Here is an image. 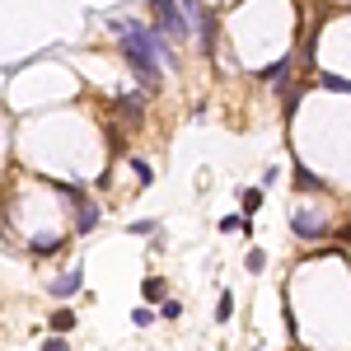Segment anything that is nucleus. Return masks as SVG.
I'll return each instance as SVG.
<instances>
[{
    "label": "nucleus",
    "instance_id": "obj_1",
    "mask_svg": "<svg viewBox=\"0 0 351 351\" xmlns=\"http://www.w3.org/2000/svg\"><path fill=\"white\" fill-rule=\"evenodd\" d=\"M112 33L122 38V56H127L132 75L145 84V94L160 89V61L169 56L164 52V38L150 33L145 24H136V19H112ZM169 61H173V56H169Z\"/></svg>",
    "mask_w": 351,
    "mask_h": 351
},
{
    "label": "nucleus",
    "instance_id": "obj_2",
    "mask_svg": "<svg viewBox=\"0 0 351 351\" xmlns=\"http://www.w3.org/2000/svg\"><path fill=\"white\" fill-rule=\"evenodd\" d=\"M150 5H155V14H160V28L173 43H183L192 33V19H188V10H178V0H150Z\"/></svg>",
    "mask_w": 351,
    "mask_h": 351
},
{
    "label": "nucleus",
    "instance_id": "obj_3",
    "mask_svg": "<svg viewBox=\"0 0 351 351\" xmlns=\"http://www.w3.org/2000/svg\"><path fill=\"white\" fill-rule=\"evenodd\" d=\"M291 225H295L300 239H324V234H328V225L319 216H309L304 206H295V211H291Z\"/></svg>",
    "mask_w": 351,
    "mask_h": 351
},
{
    "label": "nucleus",
    "instance_id": "obj_4",
    "mask_svg": "<svg viewBox=\"0 0 351 351\" xmlns=\"http://www.w3.org/2000/svg\"><path fill=\"white\" fill-rule=\"evenodd\" d=\"M80 286H84L80 271H66V276H56V281H52V295H56V300H66V295H75Z\"/></svg>",
    "mask_w": 351,
    "mask_h": 351
},
{
    "label": "nucleus",
    "instance_id": "obj_5",
    "mask_svg": "<svg viewBox=\"0 0 351 351\" xmlns=\"http://www.w3.org/2000/svg\"><path fill=\"white\" fill-rule=\"evenodd\" d=\"M291 66H295V61H291V56H281L276 66L263 71V80H267V84H286V80H291Z\"/></svg>",
    "mask_w": 351,
    "mask_h": 351
},
{
    "label": "nucleus",
    "instance_id": "obj_6",
    "mask_svg": "<svg viewBox=\"0 0 351 351\" xmlns=\"http://www.w3.org/2000/svg\"><path fill=\"white\" fill-rule=\"evenodd\" d=\"M117 112H127V117H132V122H141V94H117Z\"/></svg>",
    "mask_w": 351,
    "mask_h": 351
},
{
    "label": "nucleus",
    "instance_id": "obj_7",
    "mask_svg": "<svg viewBox=\"0 0 351 351\" xmlns=\"http://www.w3.org/2000/svg\"><path fill=\"white\" fill-rule=\"evenodd\" d=\"M99 220H104V211H99L94 202H80V234H89V230H94Z\"/></svg>",
    "mask_w": 351,
    "mask_h": 351
},
{
    "label": "nucleus",
    "instance_id": "obj_8",
    "mask_svg": "<svg viewBox=\"0 0 351 351\" xmlns=\"http://www.w3.org/2000/svg\"><path fill=\"white\" fill-rule=\"evenodd\" d=\"M239 206H243V216H253V211L263 206V188H243L239 192Z\"/></svg>",
    "mask_w": 351,
    "mask_h": 351
},
{
    "label": "nucleus",
    "instance_id": "obj_9",
    "mask_svg": "<svg viewBox=\"0 0 351 351\" xmlns=\"http://www.w3.org/2000/svg\"><path fill=\"white\" fill-rule=\"evenodd\" d=\"M28 248H33V253L43 258V253H56V248H61V239H56V234H38V239L28 243Z\"/></svg>",
    "mask_w": 351,
    "mask_h": 351
},
{
    "label": "nucleus",
    "instance_id": "obj_10",
    "mask_svg": "<svg viewBox=\"0 0 351 351\" xmlns=\"http://www.w3.org/2000/svg\"><path fill=\"white\" fill-rule=\"evenodd\" d=\"M71 328H75V314L56 309V314H52V332H71Z\"/></svg>",
    "mask_w": 351,
    "mask_h": 351
},
{
    "label": "nucleus",
    "instance_id": "obj_11",
    "mask_svg": "<svg viewBox=\"0 0 351 351\" xmlns=\"http://www.w3.org/2000/svg\"><path fill=\"white\" fill-rule=\"evenodd\" d=\"M132 324H136V328H150V324H155V309H150V304L132 309Z\"/></svg>",
    "mask_w": 351,
    "mask_h": 351
},
{
    "label": "nucleus",
    "instance_id": "obj_12",
    "mask_svg": "<svg viewBox=\"0 0 351 351\" xmlns=\"http://www.w3.org/2000/svg\"><path fill=\"white\" fill-rule=\"evenodd\" d=\"M319 84H324V89H332V94H351V84L337 80V75H319Z\"/></svg>",
    "mask_w": 351,
    "mask_h": 351
},
{
    "label": "nucleus",
    "instance_id": "obj_13",
    "mask_svg": "<svg viewBox=\"0 0 351 351\" xmlns=\"http://www.w3.org/2000/svg\"><path fill=\"white\" fill-rule=\"evenodd\" d=\"M132 169H136V178H141V188L155 183V173H150V164H145V160H132Z\"/></svg>",
    "mask_w": 351,
    "mask_h": 351
},
{
    "label": "nucleus",
    "instance_id": "obj_14",
    "mask_svg": "<svg viewBox=\"0 0 351 351\" xmlns=\"http://www.w3.org/2000/svg\"><path fill=\"white\" fill-rule=\"evenodd\" d=\"M230 314H234V300L220 295V304H216V324H230Z\"/></svg>",
    "mask_w": 351,
    "mask_h": 351
},
{
    "label": "nucleus",
    "instance_id": "obj_15",
    "mask_svg": "<svg viewBox=\"0 0 351 351\" xmlns=\"http://www.w3.org/2000/svg\"><path fill=\"white\" fill-rule=\"evenodd\" d=\"M145 300H164V281L160 276H145Z\"/></svg>",
    "mask_w": 351,
    "mask_h": 351
},
{
    "label": "nucleus",
    "instance_id": "obj_16",
    "mask_svg": "<svg viewBox=\"0 0 351 351\" xmlns=\"http://www.w3.org/2000/svg\"><path fill=\"white\" fill-rule=\"evenodd\" d=\"M267 267V253H263V248H253V253H248V271H263Z\"/></svg>",
    "mask_w": 351,
    "mask_h": 351
},
{
    "label": "nucleus",
    "instance_id": "obj_17",
    "mask_svg": "<svg viewBox=\"0 0 351 351\" xmlns=\"http://www.w3.org/2000/svg\"><path fill=\"white\" fill-rule=\"evenodd\" d=\"M178 314H183V304H178V300H164V304H160V319H178Z\"/></svg>",
    "mask_w": 351,
    "mask_h": 351
},
{
    "label": "nucleus",
    "instance_id": "obj_18",
    "mask_svg": "<svg viewBox=\"0 0 351 351\" xmlns=\"http://www.w3.org/2000/svg\"><path fill=\"white\" fill-rule=\"evenodd\" d=\"M43 351H71V347H66V337H61V332H52V337L43 342Z\"/></svg>",
    "mask_w": 351,
    "mask_h": 351
},
{
    "label": "nucleus",
    "instance_id": "obj_19",
    "mask_svg": "<svg viewBox=\"0 0 351 351\" xmlns=\"http://www.w3.org/2000/svg\"><path fill=\"white\" fill-rule=\"evenodd\" d=\"M295 178H300V188H324V183H319V178H314V173H309V169H300Z\"/></svg>",
    "mask_w": 351,
    "mask_h": 351
},
{
    "label": "nucleus",
    "instance_id": "obj_20",
    "mask_svg": "<svg viewBox=\"0 0 351 351\" xmlns=\"http://www.w3.org/2000/svg\"><path fill=\"white\" fill-rule=\"evenodd\" d=\"M347 5H351V0H347Z\"/></svg>",
    "mask_w": 351,
    "mask_h": 351
}]
</instances>
